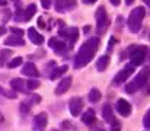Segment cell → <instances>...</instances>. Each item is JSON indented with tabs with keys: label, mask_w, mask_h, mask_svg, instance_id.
<instances>
[{
	"label": "cell",
	"mask_w": 150,
	"mask_h": 131,
	"mask_svg": "<svg viewBox=\"0 0 150 131\" xmlns=\"http://www.w3.org/2000/svg\"><path fill=\"white\" fill-rule=\"evenodd\" d=\"M98 44H99L98 38H91L80 47V50H79V52L74 58V69H82L86 64H89V61L96 54Z\"/></svg>",
	"instance_id": "6da1fadb"
},
{
	"label": "cell",
	"mask_w": 150,
	"mask_h": 131,
	"mask_svg": "<svg viewBox=\"0 0 150 131\" xmlns=\"http://www.w3.org/2000/svg\"><path fill=\"white\" fill-rule=\"evenodd\" d=\"M144 16H146V9L143 6H139V7L131 10V13L128 16V28L131 32H139L142 29V23H143Z\"/></svg>",
	"instance_id": "7a4b0ae2"
},
{
	"label": "cell",
	"mask_w": 150,
	"mask_h": 131,
	"mask_svg": "<svg viewBox=\"0 0 150 131\" xmlns=\"http://www.w3.org/2000/svg\"><path fill=\"white\" fill-rule=\"evenodd\" d=\"M144 85H147V73H146V72L139 73V74L134 77V80H131V82L125 86V92H127V93H134V92H137L139 89H142Z\"/></svg>",
	"instance_id": "3957f363"
},
{
	"label": "cell",
	"mask_w": 150,
	"mask_h": 131,
	"mask_svg": "<svg viewBox=\"0 0 150 131\" xmlns=\"http://www.w3.org/2000/svg\"><path fill=\"white\" fill-rule=\"evenodd\" d=\"M146 52H147V48H146L144 45H143V47H137L136 51H134L133 55H131V66L136 67V66L143 64V61H144V58H146Z\"/></svg>",
	"instance_id": "277c9868"
},
{
	"label": "cell",
	"mask_w": 150,
	"mask_h": 131,
	"mask_svg": "<svg viewBox=\"0 0 150 131\" xmlns=\"http://www.w3.org/2000/svg\"><path fill=\"white\" fill-rule=\"evenodd\" d=\"M69 109H70V114L73 117H79L82 109H83V101L80 98H71L69 102Z\"/></svg>",
	"instance_id": "5b68a950"
},
{
	"label": "cell",
	"mask_w": 150,
	"mask_h": 131,
	"mask_svg": "<svg viewBox=\"0 0 150 131\" xmlns=\"http://www.w3.org/2000/svg\"><path fill=\"white\" fill-rule=\"evenodd\" d=\"M133 66H128V67H125V69H122L121 72H118L117 73V76L114 77V85H121V83H124V82H127V79L130 77V74L133 73Z\"/></svg>",
	"instance_id": "8992f818"
},
{
	"label": "cell",
	"mask_w": 150,
	"mask_h": 131,
	"mask_svg": "<svg viewBox=\"0 0 150 131\" xmlns=\"http://www.w3.org/2000/svg\"><path fill=\"white\" fill-rule=\"evenodd\" d=\"M47 124H48V117H47L45 112H41V114L35 115V118H34V128L37 131H44L45 127H47Z\"/></svg>",
	"instance_id": "52a82bcc"
},
{
	"label": "cell",
	"mask_w": 150,
	"mask_h": 131,
	"mask_svg": "<svg viewBox=\"0 0 150 131\" xmlns=\"http://www.w3.org/2000/svg\"><path fill=\"white\" fill-rule=\"evenodd\" d=\"M117 111L122 117H128L131 114V105L125 99H118V102H117Z\"/></svg>",
	"instance_id": "ba28073f"
},
{
	"label": "cell",
	"mask_w": 150,
	"mask_h": 131,
	"mask_svg": "<svg viewBox=\"0 0 150 131\" xmlns=\"http://www.w3.org/2000/svg\"><path fill=\"white\" fill-rule=\"evenodd\" d=\"M60 37H64L67 40H70L71 44L76 42L77 37H79V29L77 28H67V29H61L60 31Z\"/></svg>",
	"instance_id": "9c48e42d"
},
{
	"label": "cell",
	"mask_w": 150,
	"mask_h": 131,
	"mask_svg": "<svg viewBox=\"0 0 150 131\" xmlns=\"http://www.w3.org/2000/svg\"><path fill=\"white\" fill-rule=\"evenodd\" d=\"M71 86V77L69 76V77H64L58 85H57V89H55V93L57 95H64L69 89Z\"/></svg>",
	"instance_id": "30bf717a"
},
{
	"label": "cell",
	"mask_w": 150,
	"mask_h": 131,
	"mask_svg": "<svg viewBox=\"0 0 150 131\" xmlns=\"http://www.w3.org/2000/svg\"><path fill=\"white\" fill-rule=\"evenodd\" d=\"M96 23H98L99 31H102V28H105V25H106V10L102 6L96 10Z\"/></svg>",
	"instance_id": "8fae6325"
},
{
	"label": "cell",
	"mask_w": 150,
	"mask_h": 131,
	"mask_svg": "<svg viewBox=\"0 0 150 131\" xmlns=\"http://www.w3.org/2000/svg\"><path fill=\"white\" fill-rule=\"evenodd\" d=\"M22 73L25 74V76H29V77H38L40 76V73H38V69L32 64V63H26L25 66H23V69H22Z\"/></svg>",
	"instance_id": "7c38bea8"
},
{
	"label": "cell",
	"mask_w": 150,
	"mask_h": 131,
	"mask_svg": "<svg viewBox=\"0 0 150 131\" xmlns=\"http://www.w3.org/2000/svg\"><path fill=\"white\" fill-rule=\"evenodd\" d=\"M28 37H29V40L35 45H41V44L44 42V37L41 34H38L35 28H29L28 29Z\"/></svg>",
	"instance_id": "4fadbf2b"
},
{
	"label": "cell",
	"mask_w": 150,
	"mask_h": 131,
	"mask_svg": "<svg viewBox=\"0 0 150 131\" xmlns=\"http://www.w3.org/2000/svg\"><path fill=\"white\" fill-rule=\"evenodd\" d=\"M55 9L60 10V12L71 10V9H74V1H71V0H57V3H55Z\"/></svg>",
	"instance_id": "5bb4252c"
},
{
	"label": "cell",
	"mask_w": 150,
	"mask_h": 131,
	"mask_svg": "<svg viewBox=\"0 0 150 131\" xmlns=\"http://www.w3.org/2000/svg\"><path fill=\"white\" fill-rule=\"evenodd\" d=\"M48 44H50V47H52V48L55 50V52H60V54L67 50L66 42H63V41H60V40H57V38H51Z\"/></svg>",
	"instance_id": "9a60e30c"
},
{
	"label": "cell",
	"mask_w": 150,
	"mask_h": 131,
	"mask_svg": "<svg viewBox=\"0 0 150 131\" xmlns=\"http://www.w3.org/2000/svg\"><path fill=\"white\" fill-rule=\"evenodd\" d=\"M102 117H103V120L105 121H111L112 118H114V109H112V106L111 105H103V108H102Z\"/></svg>",
	"instance_id": "2e32d148"
},
{
	"label": "cell",
	"mask_w": 150,
	"mask_h": 131,
	"mask_svg": "<svg viewBox=\"0 0 150 131\" xmlns=\"http://www.w3.org/2000/svg\"><path fill=\"white\" fill-rule=\"evenodd\" d=\"M23 40L19 38V37H10V38H6L4 40V45L7 47H19V45H23Z\"/></svg>",
	"instance_id": "e0dca14e"
},
{
	"label": "cell",
	"mask_w": 150,
	"mask_h": 131,
	"mask_svg": "<svg viewBox=\"0 0 150 131\" xmlns=\"http://www.w3.org/2000/svg\"><path fill=\"white\" fill-rule=\"evenodd\" d=\"M10 87L15 90H23L25 89V80L21 77H15L10 80Z\"/></svg>",
	"instance_id": "ac0fdd59"
},
{
	"label": "cell",
	"mask_w": 150,
	"mask_h": 131,
	"mask_svg": "<svg viewBox=\"0 0 150 131\" xmlns=\"http://www.w3.org/2000/svg\"><path fill=\"white\" fill-rule=\"evenodd\" d=\"M108 64H109V55H102V57H99V60L96 61V69L99 72H103L108 67Z\"/></svg>",
	"instance_id": "d6986e66"
},
{
	"label": "cell",
	"mask_w": 150,
	"mask_h": 131,
	"mask_svg": "<svg viewBox=\"0 0 150 131\" xmlns=\"http://www.w3.org/2000/svg\"><path fill=\"white\" fill-rule=\"evenodd\" d=\"M66 72H67V66H60V67L54 69V70H52V73H51V76H50L51 80H55V79L61 77Z\"/></svg>",
	"instance_id": "ffe728a7"
},
{
	"label": "cell",
	"mask_w": 150,
	"mask_h": 131,
	"mask_svg": "<svg viewBox=\"0 0 150 131\" xmlns=\"http://www.w3.org/2000/svg\"><path fill=\"white\" fill-rule=\"evenodd\" d=\"M82 120H83V123H85L86 125H92V124H95V121H96L95 114H93L92 111H88V112L82 117Z\"/></svg>",
	"instance_id": "44dd1931"
},
{
	"label": "cell",
	"mask_w": 150,
	"mask_h": 131,
	"mask_svg": "<svg viewBox=\"0 0 150 131\" xmlns=\"http://www.w3.org/2000/svg\"><path fill=\"white\" fill-rule=\"evenodd\" d=\"M37 12V6L32 3V4H29L28 7H26V10H23V21H29L31 18H32V15Z\"/></svg>",
	"instance_id": "7402d4cb"
},
{
	"label": "cell",
	"mask_w": 150,
	"mask_h": 131,
	"mask_svg": "<svg viewBox=\"0 0 150 131\" xmlns=\"http://www.w3.org/2000/svg\"><path fill=\"white\" fill-rule=\"evenodd\" d=\"M10 55H12V50H1V52H0V67L6 64V61H7V58H10Z\"/></svg>",
	"instance_id": "603a6c76"
},
{
	"label": "cell",
	"mask_w": 150,
	"mask_h": 131,
	"mask_svg": "<svg viewBox=\"0 0 150 131\" xmlns=\"http://www.w3.org/2000/svg\"><path fill=\"white\" fill-rule=\"evenodd\" d=\"M100 96H102V95H100V92L98 89H92V90L89 92V101L93 102V103H95V102H99Z\"/></svg>",
	"instance_id": "cb8c5ba5"
},
{
	"label": "cell",
	"mask_w": 150,
	"mask_h": 131,
	"mask_svg": "<svg viewBox=\"0 0 150 131\" xmlns=\"http://www.w3.org/2000/svg\"><path fill=\"white\" fill-rule=\"evenodd\" d=\"M22 61H23V58H22V57H15V58H12V60L7 63V67H9V69L19 67V66H22Z\"/></svg>",
	"instance_id": "d4e9b609"
},
{
	"label": "cell",
	"mask_w": 150,
	"mask_h": 131,
	"mask_svg": "<svg viewBox=\"0 0 150 131\" xmlns=\"http://www.w3.org/2000/svg\"><path fill=\"white\" fill-rule=\"evenodd\" d=\"M40 85H41V83H40L37 79H29V80L25 83V87H26V89H29V90H34V89H38Z\"/></svg>",
	"instance_id": "484cf974"
},
{
	"label": "cell",
	"mask_w": 150,
	"mask_h": 131,
	"mask_svg": "<svg viewBox=\"0 0 150 131\" xmlns=\"http://www.w3.org/2000/svg\"><path fill=\"white\" fill-rule=\"evenodd\" d=\"M109 123H111V128H112V131H121V124H120L117 120L112 118Z\"/></svg>",
	"instance_id": "4316f807"
},
{
	"label": "cell",
	"mask_w": 150,
	"mask_h": 131,
	"mask_svg": "<svg viewBox=\"0 0 150 131\" xmlns=\"http://www.w3.org/2000/svg\"><path fill=\"white\" fill-rule=\"evenodd\" d=\"M10 32H12V34H15V37H19V38H22V37H23V29H19V28L12 26V28H10Z\"/></svg>",
	"instance_id": "83f0119b"
},
{
	"label": "cell",
	"mask_w": 150,
	"mask_h": 131,
	"mask_svg": "<svg viewBox=\"0 0 150 131\" xmlns=\"http://www.w3.org/2000/svg\"><path fill=\"white\" fill-rule=\"evenodd\" d=\"M19 108H21V112H23V114H26V112L29 111V105H28L26 102H22Z\"/></svg>",
	"instance_id": "f1b7e54d"
},
{
	"label": "cell",
	"mask_w": 150,
	"mask_h": 131,
	"mask_svg": "<svg viewBox=\"0 0 150 131\" xmlns=\"http://www.w3.org/2000/svg\"><path fill=\"white\" fill-rule=\"evenodd\" d=\"M143 123H144V127L149 128L150 127V112H147V114L144 115V121H143Z\"/></svg>",
	"instance_id": "f546056e"
},
{
	"label": "cell",
	"mask_w": 150,
	"mask_h": 131,
	"mask_svg": "<svg viewBox=\"0 0 150 131\" xmlns=\"http://www.w3.org/2000/svg\"><path fill=\"white\" fill-rule=\"evenodd\" d=\"M136 48H137L136 45H130V47L127 48V51H125V54H127V55H133V52L136 51Z\"/></svg>",
	"instance_id": "4dcf8cb0"
},
{
	"label": "cell",
	"mask_w": 150,
	"mask_h": 131,
	"mask_svg": "<svg viewBox=\"0 0 150 131\" xmlns=\"http://www.w3.org/2000/svg\"><path fill=\"white\" fill-rule=\"evenodd\" d=\"M41 3H42L44 9H50L51 7V0H41Z\"/></svg>",
	"instance_id": "1f68e13d"
},
{
	"label": "cell",
	"mask_w": 150,
	"mask_h": 131,
	"mask_svg": "<svg viewBox=\"0 0 150 131\" xmlns=\"http://www.w3.org/2000/svg\"><path fill=\"white\" fill-rule=\"evenodd\" d=\"M38 25H40L41 28H45V23H44V19H42V18H38Z\"/></svg>",
	"instance_id": "d6a6232c"
},
{
	"label": "cell",
	"mask_w": 150,
	"mask_h": 131,
	"mask_svg": "<svg viewBox=\"0 0 150 131\" xmlns=\"http://www.w3.org/2000/svg\"><path fill=\"white\" fill-rule=\"evenodd\" d=\"M109 1H111V3H112V4H114V6H118V4H120V1H121V0H109Z\"/></svg>",
	"instance_id": "836d02e7"
},
{
	"label": "cell",
	"mask_w": 150,
	"mask_h": 131,
	"mask_svg": "<svg viewBox=\"0 0 150 131\" xmlns=\"http://www.w3.org/2000/svg\"><path fill=\"white\" fill-rule=\"evenodd\" d=\"M4 34H6V28L0 26V35H4Z\"/></svg>",
	"instance_id": "e575fe53"
},
{
	"label": "cell",
	"mask_w": 150,
	"mask_h": 131,
	"mask_svg": "<svg viewBox=\"0 0 150 131\" xmlns=\"http://www.w3.org/2000/svg\"><path fill=\"white\" fill-rule=\"evenodd\" d=\"M83 3H86V4H91V3H95L96 0H82Z\"/></svg>",
	"instance_id": "d590c367"
},
{
	"label": "cell",
	"mask_w": 150,
	"mask_h": 131,
	"mask_svg": "<svg viewBox=\"0 0 150 131\" xmlns=\"http://www.w3.org/2000/svg\"><path fill=\"white\" fill-rule=\"evenodd\" d=\"M63 127H64V128H70V127H71V125H70V124H69V123H64V124H63Z\"/></svg>",
	"instance_id": "8d00e7d4"
},
{
	"label": "cell",
	"mask_w": 150,
	"mask_h": 131,
	"mask_svg": "<svg viewBox=\"0 0 150 131\" xmlns=\"http://www.w3.org/2000/svg\"><path fill=\"white\" fill-rule=\"evenodd\" d=\"M133 1H134V0H125V3H127V4H131Z\"/></svg>",
	"instance_id": "74e56055"
},
{
	"label": "cell",
	"mask_w": 150,
	"mask_h": 131,
	"mask_svg": "<svg viewBox=\"0 0 150 131\" xmlns=\"http://www.w3.org/2000/svg\"><path fill=\"white\" fill-rule=\"evenodd\" d=\"M3 92H4V90H3V89H1V87H0V93H3Z\"/></svg>",
	"instance_id": "f35d334b"
},
{
	"label": "cell",
	"mask_w": 150,
	"mask_h": 131,
	"mask_svg": "<svg viewBox=\"0 0 150 131\" xmlns=\"http://www.w3.org/2000/svg\"><path fill=\"white\" fill-rule=\"evenodd\" d=\"M144 1H146V3H147V4H149V3H150V0H144Z\"/></svg>",
	"instance_id": "ab89813d"
},
{
	"label": "cell",
	"mask_w": 150,
	"mask_h": 131,
	"mask_svg": "<svg viewBox=\"0 0 150 131\" xmlns=\"http://www.w3.org/2000/svg\"><path fill=\"white\" fill-rule=\"evenodd\" d=\"M96 131H105V130H100V128H99V130H96Z\"/></svg>",
	"instance_id": "60d3db41"
},
{
	"label": "cell",
	"mask_w": 150,
	"mask_h": 131,
	"mask_svg": "<svg viewBox=\"0 0 150 131\" xmlns=\"http://www.w3.org/2000/svg\"><path fill=\"white\" fill-rule=\"evenodd\" d=\"M15 1H18V0H15Z\"/></svg>",
	"instance_id": "b9f144b4"
},
{
	"label": "cell",
	"mask_w": 150,
	"mask_h": 131,
	"mask_svg": "<svg viewBox=\"0 0 150 131\" xmlns=\"http://www.w3.org/2000/svg\"><path fill=\"white\" fill-rule=\"evenodd\" d=\"M71 1H73V0H71Z\"/></svg>",
	"instance_id": "7bdbcfd3"
}]
</instances>
